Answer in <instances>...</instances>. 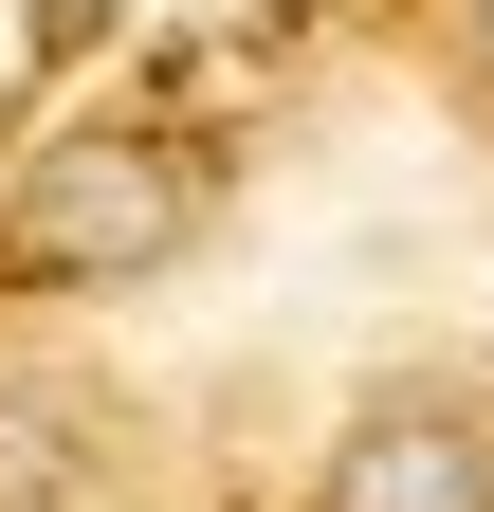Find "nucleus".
I'll return each instance as SVG.
<instances>
[{
	"mask_svg": "<svg viewBox=\"0 0 494 512\" xmlns=\"http://www.w3.org/2000/svg\"><path fill=\"white\" fill-rule=\"evenodd\" d=\"M330 512H494V439L458 421V403H385L330 458Z\"/></svg>",
	"mask_w": 494,
	"mask_h": 512,
	"instance_id": "f03ea898",
	"label": "nucleus"
},
{
	"mask_svg": "<svg viewBox=\"0 0 494 512\" xmlns=\"http://www.w3.org/2000/svg\"><path fill=\"white\" fill-rule=\"evenodd\" d=\"M458 74H476V92H494V0H458Z\"/></svg>",
	"mask_w": 494,
	"mask_h": 512,
	"instance_id": "7ed1b4c3",
	"label": "nucleus"
},
{
	"mask_svg": "<svg viewBox=\"0 0 494 512\" xmlns=\"http://www.w3.org/2000/svg\"><path fill=\"white\" fill-rule=\"evenodd\" d=\"M165 238H183V165L147 128H74V147H37V183L0 202V275L19 293H129Z\"/></svg>",
	"mask_w": 494,
	"mask_h": 512,
	"instance_id": "f257e3e1",
	"label": "nucleus"
}]
</instances>
